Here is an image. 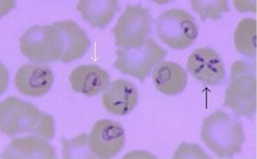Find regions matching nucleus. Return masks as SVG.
<instances>
[{
    "label": "nucleus",
    "mask_w": 257,
    "mask_h": 159,
    "mask_svg": "<svg viewBox=\"0 0 257 159\" xmlns=\"http://www.w3.org/2000/svg\"><path fill=\"white\" fill-rule=\"evenodd\" d=\"M0 130L8 137L27 133L51 139L55 135L54 119L33 104L9 96L0 103Z\"/></svg>",
    "instance_id": "f257e3e1"
},
{
    "label": "nucleus",
    "mask_w": 257,
    "mask_h": 159,
    "mask_svg": "<svg viewBox=\"0 0 257 159\" xmlns=\"http://www.w3.org/2000/svg\"><path fill=\"white\" fill-rule=\"evenodd\" d=\"M201 139L220 158H231L242 150L244 142L242 124L236 116L217 110L202 122Z\"/></svg>",
    "instance_id": "f03ea898"
},
{
    "label": "nucleus",
    "mask_w": 257,
    "mask_h": 159,
    "mask_svg": "<svg viewBox=\"0 0 257 159\" xmlns=\"http://www.w3.org/2000/svg\"><path fill=\"white\" fill-rule=\"evenodd\" d=\"M223 107L231 110L237 117L251 118L256 109L255 64L244 60L234 61L226 91Z\"/></svg>",
    "instance_id": "7ed1b4c3"
},
{
    "label": "nucleus",
    "mask_w": 257,
    "mask_h": 159,
    "mask_svg": "<svg viewBox=\"0 0 257 159\" xmlns=\"http://www.w3.org/2000/svg\"><path fill=\"white\" fill-rule=\"evenodd\" d=\"M114 54L116 59L113 67L142 82L163 61L167 52L153 39L149 38L136 47L127 49L118 48Z\"/></svg>",
    "instance_id": "20e7f679"
},
{
    "label": "nucleus",
    "mask_w": 257,
    "mask_h": 159,
    "mask_svg": "<svg viewBox=\"0 0 257 159\" xmlns=\"http://www.w3.org/2000/svg\"><path fill=\"white\" fill-rule=\"evenodd\" d=\"M155 30L159 40L176 50L189 48L199 35L195 18L181 9H171L161 14L155 21Z\"/></svg>",
    "instance_id": "39448f33"
},
{
    "label": "nucleus",
    "mask_w": 257,
    "mask_h": 159,
    "mask_svg": "<svg viewBox=\"0 0 257 159\" xmlns=\"http://www.w3.org/2000/svg\"><path fill=\"white\" fill-rule=\"evenodd\" d=\"M19 46L23 56L35 63L60 61L63 52L60 34L54 24L30 27L20 37Z\"/></svg>",
    "instance_id": "423d86ee"
},
{
    "label": "nucleus",
    "mask_w": 257,
    "mask_h": 159,
    "mask_svg": "<svg viewBox=\"0 0 257 159\" xmlns=\"http://www.w3.org/2000/svg\"><path fill=\"white\" fill-rule=\"evenodd\" d=\"M152 25L148 9L139 5L127 6L112 29L114 45L123 49L139 45L149 38Z\"/></svg>",
    "instance_id": "0eeeda50"
},
{
    "label": "nucleus",
    "mask_w": 257,
    "mask_h": 159,
    "mask_svg": "<svg viewBox=\"0 0 257 159\" xmlns=\"http://www.w3.org/2000/svg\"><path fill=\"white\" fill-rule=\"evenodd\" d=\"M89 146L97 158L115 156L125 144V130L118 122L103 119L96 121L88 135Z\"/></svg>",
    "instance_id": "6e6552de"
},
{
    "label": "nucleus",
    "mask_w": 257,
    "mask_h": 159,
    "mask_svg": "<svg viewBox=\"0 0 257 159\" xmlns=\"http://www.w3.org/2000/svg\"><path fill=\"white\" fill-rule=\"evenodd\" d=\"M187 69L194 79L209 86L221 84L226 77L221 56L210 47L195 49L187 59Z\"/></svg>",
    "instance_id": "1a4fd4ad"
},
{
    "label": "nucleus",
    "mask_w": 257,
    "mask_h": 159,
    "mask_svg": "<svg viewBox=\"0 0 257 159\" xmlns=\"http://www.w3.org/2000/svg\"><path fill=\"white\" fill-rule=\"evenodd\" d=\"M14 81L21 94L39 98L50 91L54 77L47 64L33 63L25 64L18 68Z\"/></svg>",
    "instance_id": "9d476101"
},
{
    "label": "nucleus",
    "mask_w": 257,
    "mask_h": 159,
    "mask_svg": "<svg viewBox=\"0 0 257 159\" xmlns=\"http://www.w3.org/2000/svg\"><path fill=\"white\" fill-rule=\"evenodd\" d=\"M139 92L128 81H114L102 96L103 107L106 111L115 116H126L135 109L139 101Z\"/></svg>",
    "instance_id": "9b49d317"
},
{
    "label": "nucleus",
    "mask_w": 257,
    "mask_h": 159,
    "mask_svg": "<svg viewBox=\"0 0 257 159\" xmlns=\"http://www.w3.org/2000/svg\"><path fill=\"white\" fill-rule=\"evenodd\" d=\"M71 88L85 96H97L110 84L108 72L95 64H82L73 68L68 76Z\"/></svg>",
    "instance_id": "f8f14e48"
},
{
    "label": "nucleus",
    "mask_w": 257,
    "mask_h": 159,
    "mask_svg": "<svg viewBox=\"0 0 257 159\" xmlns=\"http://www.w3.org/2000/svg\"><path fill=\"white\" fill-rule=\"evenodd\" d=\"M60 34L63 52L60 61L64 63L81 58L88 51L91 41L86 31L72 20H64L53 24Z\"/></svg>",
    "instance_id": "ddd939ff"
},
{
    "label": "nucleus",
    "mask_w": 257,
    "mask_h": 159,
    "mask_svg": "<svg viewBox=\"0 0 257 159\" xmlns=\"http://www.w3.org/2000/svg\"><path fill=\"white\" fill-rule=\"evenodd\" d=\"M2 158L54 159V149L44 138L36 135L16 138L4 149Z\"/></svg>",
    "instance_id": "4468645a"
},
{
    "label": "nucleus",
    "mask_w": 257,
    "mask_h": 159,
    "mask_svg": "<svg viewBox=\"0 0 257 159\" xmlns=\"http://www.w3.org/2000/svg\"><path fill=\"white\" fill-rule=\"evenodd\" d=\"M153 82L158 91L165 95L177 96L183 92L188 84V74L180 64L163 61L153 72Z\"/></svg>",
    "instance_id": "2eb2a0df"
},
{
    "label": "nucleus",
    "mask_w": 257,
    "mask_h": 159,
    "mask_svg": "<svg viewBox=\"0 0 257 159\" xmlns=\"http://www.w3.org/2000/svg\"><path fill=\"white\" fill-rule=\"evenodd\" d=\"M118 9L116 0H80L76 5L82 19L98 29H104L110 24Z\"/></svg>",
    "instance_id": "dca6fc26"
},
{
    "label": "nucleus",
    "mask_w": 257,
    "mask_h": 159,
    "mask_svg": "<svg viewBox=\"0 0 257 159\" xmlns=\"http://www.w3.org/2000/svg\"><path fill=\"white\" fill-rule=\"evenodd\" d=\"M233 45L238 54L252 59L256 54V20L243 18L233 32Z\"/></svg>",
    "instance_id": "f3484780"
},
{
    "label": "nucleus",
    "mask_w": 257,
    "mask_h": 159,
    "mask_svg": "<svg viewBox=\"0 0 257 159\" xmlns=\"http://www.w3.org/2000/svg\"><path fill=\"white\" fill-rule=\"evenodd\" d=\"M190 4L192 10L203 21L219 20L224 13L229 12L227 0H192Z\"/></svg>",
    "instance_id": "a211bd4d"
},
{
    "label": "nucleus",
    "mask_w": 257,
    "mask_h": 159,
    "mask_svg": "<svg viewBox=\"0 0 257 159\" xmlns=\"http://www.w3.org/2000/svg\"><path fill=\"white\" fill-rule=\"evenodd\" d=\"M62 145L63 158H97L91 151L86 133H81L72 140L63 139Z\"/></svg>",
    "instance_id": "6ab92c4d"
},
{
    "label": "nucleus",
    "mask_w": 257,
    "mask_h": 159,
    "mask_svg": "<svg viewBox=\"0 0 257 159\" xmlns=\"http://www.w3.org/2000/svg\"><path fill=\"white\" fill-rule=\"evenodd\" d=\"M210 156L196 144L182 143L174 151L173 158H210Z\"/></svg>",
    "instance_id": "aec40b11"
},
{
    "label": "nucleus",
    "mask_w": 257,
    "mask_h": 159,
    "mask_svg": "<svg viewBox=\"0 0 257 159\" xmlns=\"http://www.w3.org/2000/svg\"><path fill=\"white\" fill-rule=\"evenodd\" d=\"M234 8L241 13H256V0H234Z\"/></svg>",
    "instance_id": "412c9836"
}]
</instances>
